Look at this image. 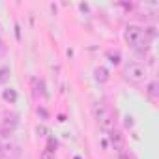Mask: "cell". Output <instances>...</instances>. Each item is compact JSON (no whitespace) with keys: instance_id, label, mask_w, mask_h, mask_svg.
Instances as JSON below:
<instances>
[{"instance_id":"cell-8","label":"cell","mask_w":159,"mask_h":159,"mask_svg":"<svg viewBox=\"0 0 159 159\" xmlns=\"http://www.w3.org/2000/svg\"><path fill=\"white\" fill-rule=\"evenodd\" d=\"M105 114H107V111H105V107H103V105H96V107H94V116H96L98 120H101Z\"/></svg>"},{"instance_id":"cell-13","label":"cell","mask_w":159,"mask_h":159,"mask_svg":"<svg viewBox=\"0 0 159 159\" xmlns=\"http://www.w3.org/2000/svg\"><path fill=\"white\" fill-rule=\"evenodd\" d=\"M133 125V118L131 116H125V127H131Z\"/></svg>"},{"instance_id":"cell-6","label":"cell","mask_w":159,"mask_h":159,"mask_svg":"<svg viewBox=\"0 0 159 159\" xmlns=\"http://www.w3.org/2000/svg\"><path fill=\"white\" fill-rule=\"evenodd\" d=\"M99 122V127L103 129V131H112V127H114V122L111 120V116L109 114H105L101 120H98Z\"/></svg>"},{"instance_id":"cell-2","label":"cell","mask_w":159,"mask_h":159,"mask_svg":"<svg viewBox=\"0 0 159 159\" xmlns=\"http://www.w3.org/2000/svg\"><path fill=\"white\" fill-rule=\"evenodd\" d=\"M125 79L135 84H140L148 79V69L142 64H129L125 67Z\"/></svg>"},{"instance_id":"cell-17","label":"cell","mask_w":159,"mask_h":159,"mask_svg":"<svg viewBox=\"0 0 159 159\" xmlns=\"http://www.w3.org/2000/svg\"><path fill=\"white\" fill-rule=\"evenodd\" d=\"M77 159H79V157H77Z\"/></svg>"},{"instance_id":"cell-3","label":"cell","mask_w":159,"mask_h":159,"mask_svg":"<svg viewBox=\"0 0 159 159\" xmlns=\"http://www.w3.org/2000/svg\"><path fill=\"white\" fill-rule=\"evenodd\" d=\"M94 79H96L98 83H107L109 79H111L109 69H107V67H96V71H94Z\"/></svg>"},{"instance_id":"cell-10","label":"cell","mask_w":159,"mask_h":159,"mask_svg":"<svg viewBox=\"0 0 159 159\" xmlns=\"http://www.w3.org/2000/svg\"><path fill=\"white\" fill-rule=\"evenodd\" d=\"M39 159H54V152L49 150V148H45V150L39 153Z\"/></svg>"},{"instance_id":"cell-15","label":"cell","mask_w":159,"mask_h":159,"mask_svg":"<svg viewBox=\"0 0 159 159\" xmlns=\"http://www.w3.org/2000/svg\"><path fill=\"white\" fill-rule=\"evenodd\" d=\"M120 159H129V157H127V155H125V153H124V150H122V152H120Z\"/></svg>"},{"instance_id":"cell-7","label":"cell","mask_w":159,"mask_h":159,"mask_svg":"<svg viewBox=\"0 0 159 159\" xmlns=\"http://www.w3.org/2000/svg\"><path fill=\"white\" fill-rule=\"evenodd\" d=\"M10 77H11V69H10V66H2V67H0V84H4Z\"/></svg>"},{"instance_id":"cell-16","label":"cell","mask_w":159,"mask_h":159,"mask_svg":"<svg viewBox=\"0 0 159 159\" xmlns=\"http://www.w3.org/2000/svg\"><path fill=\"white\" fill-rule=\"evenodd\" d=\"M0 155H2V144H0Z\"/></svg>"},{"instance_id":"cell-1","label":"cell","mask_w":159,"mask_h":159,"mask_svg":"<svg viewBox=\"0 0 159 159\" xmlns=\"http://www.w3.org/2000/svg\"><path fill=\"white\" fill-rule=\"evenodd\" d=\"M124 39L125 43L133 45L135 49H142L144 43H146V38H144V30L137 25H127L125 30H124Z\"/></svg>"},{"instance_id":"cell-5","label":"cell","mask_w":159,"mask_h":159,"mask_svg":"<svg viewBox=\"0 0 159 159\" xmlns=\"http://www.w3.org/2000/svg\"><path fill=\"white\" fill-rule=\"evenodd\" d=\"M111 140H112V144H114V148L118 150V152H122V148H124V137L118 133V131H111Z\"/></svg>"},{"instance_id":"cell-4","label":"cell","mask_w":159,"mask_h":159,"mask_svg":"<svg viewBox=\"0 0 159 159\" xmlns=\"http://www.w3.org/2000/svg\"><path fill=\"white\" fill-rule=\"evenodd\" d=\"M2 99H4L6 103L13 105V103L17 101V90H15V88H4V90H2Z\"/></svg>"},{"instance_id":"cell-9","label":"cell","mask_w":159,"mask_h":159,"mask_svg":"<svg viewBox=\"0 0 159 159\" xmlns=\"http://www.w3.org/2000/svg\"><path fill=\"white\" fill-rule=\"evenodd\" d=\"M148 94H150L152 98H157L159 90H157V83H155V81H152V83L148 84Z\"/></svg>"},{"instance_id":"cell-12","label":"cell","mask_w":159,"mask_h":159,"mask_svg":"<svg viewBox=\"0 0 159 159\" xmlns=\"http://www.w3.org/2000/svg\"><path fill=\"white\" fill-rule=\"evenodd\" d=\"M36 133H38L39 137H47V133H49V131H47V127H45V125H38V127H36Z\"/></svg>"},{"instance_id":"cell-14","label":"cell","mask_w":159,"mask_h":159,"mask_svg":"<svg viewBox=\"0 0 159 159\" xmlns=\"http://www.w3.org/2000/svg\"><path fill=\"white\" fill-rule=\"evenodd\" d=\"M79 8H81L83 11H88V6H86V4H81V6H79Z\"/></svg>"},{"instance_id":"cell-11","label":"cell","mask_w":159,"mask_h":159,"mask_svg":"<svg viewBox=\"0 0 159 159\" xmlns=\"http://www.w3.org/2000/svg\"><path fill=\"white\" fill-rule=\"evenodd\" d=\"M107 56L111 58V62H112V64H120V52H112V51H109V52H107Z\"/></svg>"}]
</instances>
